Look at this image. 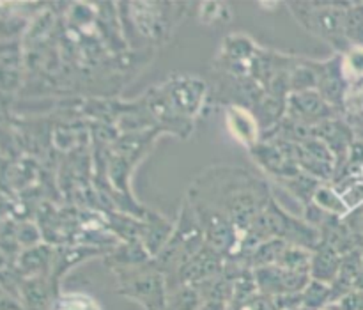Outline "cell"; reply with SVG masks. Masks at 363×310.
I'll list each match as a JSON object with an SVG mask.
<instances>
[{"mask_svg":"<svg viewBox=\"0 0 363 310\" xmlns=\"http://www.w3.org/2000/svg\"><path fill=\"white\" fill-rule=\"evenodd\" d=\"M301 298H303V309L321 310L332 301V289H330L328 284L311 280L301 293Z\"/></svg>","mask_w":363,"mask_h":310,"instance_id":"7","label":"cell"},{"mask_svg":"<svg viewBox=\"0 0 363 310\" xmlns=\"http://www.w3.org/2000/svg\"><path fill=\"white\" fill-rule=\"evenodd\" d=\"M50 310H101V305L85 293H67L57 298Z\"/></svg>","mask_w":363,"mask_h":310,"instance_id":"10","label":"cell"},{"mask_svg":"<svg viewBox=\"0 0 363 310\" xmlns=\"http://www.w3.org/2000/svg\"><path fill=\"white\" fill-rule=\"evenodd\" d=\"M174 309L176 310H197L199 294L191 289L181 291L179 297L174 298Z\"/></svg>","mask_w":363,"mask_h":310,"instance_id":"12","label":"cell"},{"mask_svg":"<svg viewBox=\"0 0 363 310\" xmlns=\"http://www.w3.org/2000/svg\"><path fill=\"white\" fill-rule=\"evenodd\" d=\"M314 201L319 208L325 209V211L328 213H333V215L337 216H344L350 213V209L346 208L342 197H340L339 192H337L335 188L319 187L318 192L314 194Z\"/></svg>","mask_w":363,"mask_h":310,"instance_id":"9","label":"cell"},{"mask_svg":"<svg viewBox=\"0 0 363 310\" xmlns=\"http://www.w3.org/2000/svg\"><path fill=\"white\" fill-rule=\"evenodd\" d=\"M124 284L123 293L126 297L133 298L138 304L144 305L147 310H163L167 304L165 297V286H163V279L156 273H149V275L135 277V279L126 280Z\"/></svg>","mask_w":363,"mask_h":310,"instance_id":"2","label":"cell"},{"mask_svg":"<svg viewBox=\"0 0 363 310\" xmlns=\"http://www.w3.org/2000/svg\"><path fill=\"white\" fill-rule=\"evenodd\" d=\"M340 258L333 248L326 247L321 252H318L315 258H311V272L312 279L323 284L335 282L340 272ZM308 272V273H311Z\"/></svg>","mask_w":363,"mask_h":310,"instance_id":"4","label":"cell"},{"mask_svg":"<svg viewBox=\"0 0 363 310\" xmlns=\"http://www.w3.org/2000/svg\"><path fill=\"white\" fill-rule=\"evenodd\" d=\"M227 124H229V130L241 144L254 145L257 142L259 135V126L255 117L252 116L247 110L240 109V106H234L227 114Z\"/></svg>","mask_w":363,"mask_h":310,"instance_id":"3","label":"cell"},{"mask_svg":"<svg viewBox=\"0 0 363 310\" xmlns=\"http://www.w3.org/2000/svg\"><path fill=\"white\" fill-rule=\"evenodd\" d=\"M340 70L346 82L363 84V45H351L344 52V57L340 59Z\"/></svg>","mask_w":363,"mask_h":310,"instance_id":"6","label":"cell"},{"mask_svg":"<svg viewBox=\"0 0 363 310\" xmlns=\"http://www.w3.org/2000/svg\"><path fill=\"white\" fill-rule=\"evenodd\" d=\"M321 310H342L339 307V304H330V305H326L325 309H321Z\"/></svg>","mask_w":363,"mask_h":310,"instance_id":"13","label":"cell"},{"mask_svg":"<svg viewBox=\"0 0 363 310\" xmlns=\"http://www.w3.org/2000/svg\"><path fill=\"white\" fill-rule=\"evenodd\" d=\"M308 7L311 11H305L307 20H303L307 28H311L321 38H326L330 43L344 48L346 52L350 48V43L344 34L347 9H340L339 6H332V4H311Z\"/></svg>","mask_w":363,"mask_h":310,"instance_id":"1","label":"cell"},{"mask_svg":"<svg viewBox=\"0 0 363 310\" xmlns=\"http://www.w3.org/2000/svg\"><path fill=\"white\" fill-rule=\"evenodd\" d=\"M344 183L346 184L337 188V192L342 197L346 208L350 211H357V209L363 208V176H351Z\"/></svg>","mask_w":363,"mask_h":310,"instance_id":"11","label":"cell"},{"mask_svg":"<svg viewBox=\"0 0 363 310\" xmlns=\"http://www.w3.org/2000/svg\"><path fill=\"white\" fill-rule=\"evenodd\" d=\"M204 96V85L197 80H181L172 87V101L181 110H186L188 114H194L199 110Z\"/></svg>","mask_w":363,"mask_h":310,"instance_id":"5","label":"cell"},{"mask_svg":"<svg viewBox=\"0 0 363 310\" xmlns=\"http://www.w3.org/2000/svg\"><path fill=\"white\" fill-rule=\"evenodd\" d=\"M344 34L351 45H363V4H351L346 11Z\"/></svg>","mask_w":363,"mask_h":310,"instance_id":"8","label":"cell"}]
</instances>
